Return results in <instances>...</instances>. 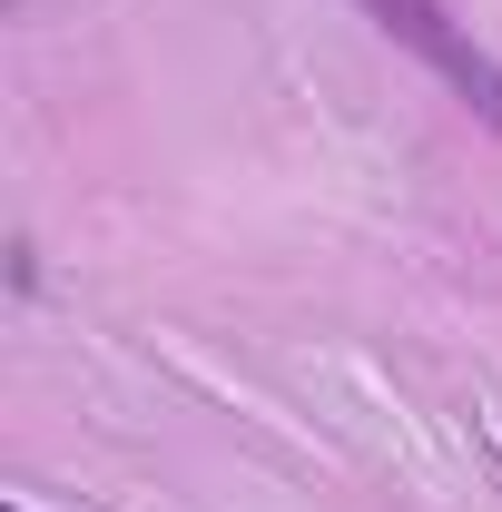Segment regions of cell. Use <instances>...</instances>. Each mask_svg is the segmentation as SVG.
Listing matches in <instances>:
<instances>
[{
    "label": "cell",
    "mask_w": 502,
    "mask_h": 512,
    "mask_svg": "<svg viewBox=\"0 0 502 512\" xmlns=\"http://www.w3.org/2000/svg\"><path fill=\"white\" fill-rule=\"evenodd\" d=\"M365 20H375L384 40H404L434 79H453V99H463L483 128H502V60L443 10V0H365Z\"/></svg>",
    "instance_id": "6da1fadb"
},
{
    "label": "cell",
    "mask_w": 502,
    "mask_h": 512,
    "mask_svg": "<svg viewBox=\"0 0 502 512\" xmlns=\"http://www.w3.org/2000/svg\"><path fill=\"white\" fill-rule=\"evenodd\" d=\"M10 296H40V247H30V237L10 247Z\"/></svg>",
    "instance_id": "7a4b0ae2"
},
{
    "label": "cell",
    "mask_w": 502,
    "mask_h": 512,
    "mask_svg": "<svg viewBox=\"0 0 502 512\" xmlns=\"http://www.w3.org/2000/svg\"><path fill=\"white\" fill-rule=\"evenodd\" d=\"M10 512H30V503H10Z\"/></svg>",
    "instance_id": "3957f363"
}]
</instances>
